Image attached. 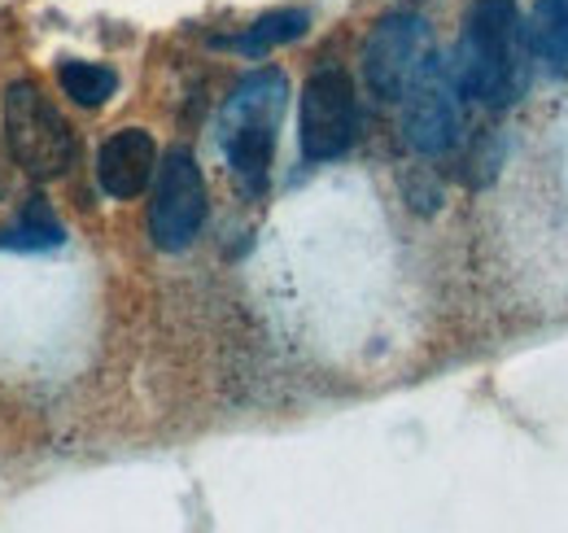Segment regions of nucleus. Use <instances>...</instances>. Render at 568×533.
Segmentation results:
<instances>
[{
    "instance_id": "nucleus-1",
    "label": "nucleus",
    "mask_w": 568,
    "mask_h": 533,
    "mask_svg": "<svg viewBox=\"0 0 568 533\" xmlns=\"http://www.w3.org/2000/svg\"><path fill=\"white\" fill-rule=\"evenodd\" d=\"M529 62H525V31L516 0H477L464 18L459 53H455V83L464 97L481 105H511L525 92Z\"/></svg>"
},
{
    "instance_id": "nucleus-2",
    "label": "nucleus",
    "mask_w": 568,
    "mask_h": 533,
    "mask_svg": "<svg viewBox=\"0 0 568 533\" xmlns=\"http://www.w3.org/2000/svg\"><path fill=\"white\" fill-rule=\"evenodd\" d=\"M284 101H288V79L281 70H254L232 88V97L223 105V119H219L223 158L250 198H258L267 189Z\"/></svg>"
},
{
    "instance_id": "nucleus-3",
    "label": "nucleus",
    "mask_w": 568,
    "mask_h": 533,
    "mask_svg": "<svg viewBox=\"0 0 568 533\" xmlns=\"http://www.w3.org/2000/svg\"><path fill=\"white\" fill-rule=\"evenodd\" d=\"M4 140L13 162L36 180L62 175L74 158V135L67 119L49 105V97L31 79L4 88Z\"/></svg>"
},
{
    "instance_id": "nucleus-4",
    "label": "nucleus",
    "mask_w": 568,
    "mask_h": 533,
    "mask_svg": "<svg viewBox=\"0 0 568 533\" xmlns=\"http://www.w3.org/2000/svg\"><path fill=\"white\" fill-rule=\"evenodd\" d=\"M433 62V31L420 13L381 18L363 44V79L381 101H403Z\"/></svg>"
},
{
    "instance_id": "nucleus-5",
    "label": "nucleus",
    "mask_w": 568,
    "mask_h": 533,
    "mask_svg": "<svg viewBox=\"0 0 568 533\" xmlns=\"http://www.w3.org/2000/svg\"><path fill=\"white\" fill-rule=\"evenodd\" d=\"M206 223V180L189 149H171L158 162V184L149 205V237L158 250L180 254L197 241Z\"/></svg>"
},
{
    "instance_id": "nucleus-6",
    "label": "nucleus",
    "mask_w": 568,
    "mask_h": 533,
    "mask_svg": "<svg viewBox=\"0 0 568 533\" xmlns=\"http://www.w3.org/2000/svg\"><path fill=\"white\" fill-rule=\"evenodd\" d=\"M358 132V101L351 74L337 67L315 70L302 88V110H297V140L311 162H333L342 158Z\"/></svg>"
},
{
    "instance_id": "nucleus-7",
    "label": "nucleus",
    "mask_w": 568,
    "mask_h": 533,
    "mask_svg": "<svg viewBox=\"0 0 568 533\" xmlns=\"http://www.w3.org/2000/svg\"><path fill=\"white\" fill-rule=\"evenodd\" d=\"M459 83H455V70L446 74L442 62H433V67L416 79V88L403 97L407 101V114H403V140L416 149V153H425V158H437V153H446L455 140H459V128H464V119H459Z\"/></svg>"
},
{
    "instance_id": "nucleus-8",
    "label": "nucleus",
    "mask_w": 568,
    "mask_h": 533,
    "mask_svg": "<svg viewBox=\"0 0 568 533\" xmlns=\"http://www.w3.org/2000/svg\"><path fill=\"white\" fill-rule=\"evenodd\" d=\"M153 171H158V144L144 128L114 132L97 153V180H101L105 198L114 201L141 198L149 180H153Z\"/></svg>"
},
{
    "instance_id": "nucleus-9",
    "label": "nucleus",
    "mask_w": 568,
    "mask_h": 533,
    "mask_svg": "<svg viewBox=\"0 0 568 533\" xmlns=\"http://www.w3.org/2000/svg\"><path fill=\"white\" fill-rule=\"evenodd\" d=\"M62 241H67V228L58 223V214L49 210L44 198L22 201L18 214L0 232V250H13V254H44V250H58Z\"/></svg>"
},
{
    "instance_id": "nucleus-10",
    "label": "nucleus",
    "mask_w": 568,
    "mask_h": 533,
    "mask_svg": "<svg viewBox=\"0 0 568 533\" xmlns=\"http://www.w3.org/2000/svg\"><path fill=\"white\" fill-rule=\"evenodd\" d=\"M306 31H311V13L306 9H276V13H263L254 27H245L241 36H232L227 49H236L245 58H263V53H272L281 44L302 40Z\"/></svg>"
},
{
    "instance_id": "nucleus-11",
    "label": "nucleus",
    "mask_w": 568,
    "mask_h": 533,
    "mask_svg": "<svg viewBox=\"0 0 568 533\" xmlns=\"http://www.w3.org/2000/svg\"><path fill=\"white\" fill-rule=\"evenodd\" d=\"M529 44L551 74H568V0H538Z\"/></svg>"
},
{
    "instance_id": "nucleus-12",
    "label": "nucleus",
    "mask_w": 568,
    "mask_h": 533,
    "mask_svg": "<svg viewBox=\"0 0 568 533\" xmlns=\"http://www.w3.org/2000/svg\"><path fill=\"white\" fill-rule=\"evenodd\" d=\"M58 83H62V92L71 97L74 105H83V110H97V105H105L119 92V74L110 67H97V62H62L58 67Z\"/></svg>"
}]
</instances>
